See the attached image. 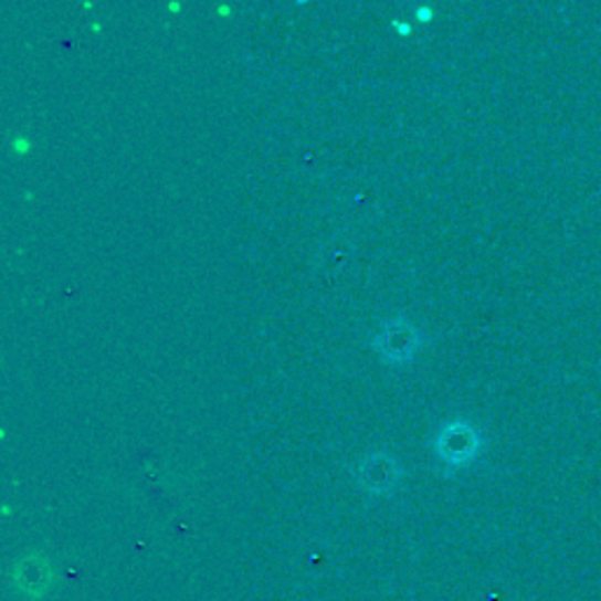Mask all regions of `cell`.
Returning <instances> with one entry per match:
<instances>
[{"label": "cell", "instance_id": "6da1fadb", "mask_svg": "<svg viewBox=\"0 0 601 601\" xmlns=\"http://www.w3.org/2000/svg\"><path fill=\"white\" fill-rule=\"evenodd\" d=\"M423 346L419 329L404 317H392L379 327L373 336V348L379 350L381 360L388 365H404L417 357Z\"/></svg>", "mask_w": 601, "mask_h": 601}, {"label": "cell", "instance_id": "5b68a950", "mask_svg": "<svg viewBox=\"0 0 601 601\" xmlns=\"http://www.w3.org/2000/svg\"><path fill=\"white\" fill-rule=\"evenodd\" d=\"M432 14H435V12H432L430 8H419L417 10V17L421 19V22H428V19H432Z\"/></svg>", "mask_w": 601, "mask_h": 601}, {"label": "cell", "instance_id": "3957f363", "mask_svg": "<svg viewBox=\"0 0 601 601\" xmlns=\"http://www.w3.org/2000/svg\"><path fill=\"white\" fill-rule=\"evenodd\" d=\"M402 479V467L386 451H373L357 465V482L365 492L373 496H386L398 488Z\"/></svg>", "mask_w": 601, "mask_h": 601}, {"label": "cell", "instance_id": "277c9868", "mask_svg": "<svg viewBox=\"0 0 601 601\" xmlns=\"http://www.w3.org/2000/svg\"><path fill=\"white\" fill-rule=\"evenodd\" d=\"M14 586L27 597H41L52 580V569L43 555H29L14 567Z\"/></svg>", "mask_w": 601, "mask_h": 601}, {"label": "cell", "instance_id": "7a4b0ae2", "mask_svg": "<svg viewBox=\"0 0 601 601\" xmlns=\"http://www.w3.org/2000/svg\"><path fill=\"white\" fill-rule=\"evenodd\" d=\"M435 449H437V456L446 465L461 467V465H467L477 458L479 449H482V437H479V432L467 421L456 419V421H449L440 430V435L435 437Z\"/></svg>", "mask_w": 601, "mask_h": 601}]
</instances>
